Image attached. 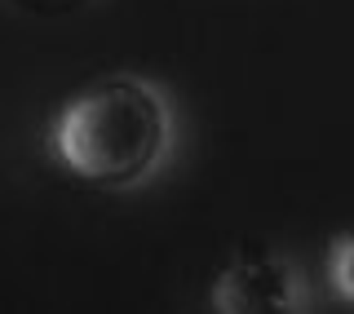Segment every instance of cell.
I'll list each match as a JSON object with an SVG mask.
<instances>
[{"label":"cell","mask_w":354,"mask_h":314,"mask_svg":"<svg viewBox=\"0 0 354 314\" xmlns=\"http://www.w3.org/2000/svg\"><path fill=\"white\" fill-rule=\"evenodd\" d=\"M53 160L75 182L124 190L169 155L173 120L160 89L138 75H106L71 98L53 120Z\"/></svg>","instance_id":"1"},{"label":"cell","mask_w":354,"mask_h":314,"mask_svg":"<svg viewBox=\"0 0 354 314\" xmlns=\"http://www.w3.org/2000/svg\"><path fill=\"white\" fill-rule=\"evenodd\" d=\"M292 306H297L292 266L266 248L230 257L213 279V310L221 314H283Z\"/></svg>","instance_id":"2"},{"label":"cell","mask_w":354,"mask_h":314,"mask_svg":"<svg viewBox=\"0 0 354 314\" xmlns=\"http://www.w3.org/2000/svg\"><path fill=\"white\" fill-rule=\"evenodd\" d=\"M328 279H332V293H337L346 306H354V226L341 230L328 248Z\"/></svg>","instance_id":"3"},{"label":"cell","mask_w":354,"mask_h":314,"mask_svg":"<svg viewBox=\"0 0 354 314\" xmlns=\"http://www.w3.org/2000/svg\"><path fill=\"white\" fill-rule=\"evenodd\" d=\"M5 5H14L27 18H71V14H80L88 0H5Z\"/></svg>","instance_id":"4"}]
</instances>
